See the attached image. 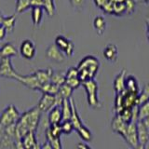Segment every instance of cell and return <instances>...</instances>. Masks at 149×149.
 <instances>
[{
	"mask_svg": "<svg viewBox=\"0 0 149 149\" xmlns=\"http://www.w3.org/2000/svg\"><path fill=\"white\" fill-rule=\"evenodd\" d=\"M41 114L42 112L37 105L21 114L20 118L15 123V137L17 141L15 148H22L21 139L23 135L28 132H36L41 118Z\"/></svg>",
	"mask_w": 149,
	"mask_h": 149,
	"instance_id": "1",
	"label": "cell"
},
{
	"mask_svg": "<svg viewBox=\"0 0 149 149\" xmlns=\"http://www.w3.org/2000/svg\"><path fill=\"white\" fill-rule=\"evenodd\" d=\"M100 68V62L98 58L92 55H88L84 57L78 63V77L83 81L94 79Z\"/></svg>",
	"mask_w": 149,
	"mask_h": 149,
	"instance_id": "2",
	"label": "cell"
},
{
	"mask_svg": "<svg viewBox=\"0 0 149 149\" xmlns=\"http://www.w3.org/2000/svg\"><path fill=\"white\" fill-rule=\"evenodd\" d=\"M81 85L84 87L87 92L88 104L91 108L97 109L101 107V102L99 100V86L94 79L81 82Z\"/></svg>",
	"mask_w": 149,
	"mask_h": 149,
	"instance_id": "3",
	"label": "cell"
},
{
	"mask_svg": "<svg viewBox=\"0 0 149 149\" xmlns=\"http://www.w3.org/2000/svg\"><path fill=\"white\" fill-rule=\"evenodd\" d=\"M20 116L21 113L16 106H14L13 104L8 105L0 115V130L14 125L17 122L18 118H20Z\"/></svg>",
	"mask_w": 149,
	"mask_h": 149,
	"instance_id": "4",
	"label": "cell"
},
{
	"mask_svg": "<svg viewBox=\"0 0 149 149\" xmlns=\"http://www.w3.org/2000/svg\"><path fill=\"white\" fill-rule=\"evenodd\" d=\"M138 149H146L149 143V118L136 121Z\"/></svg>",
	"mask_w": 149,
	"mask_h": 149,
	"instance_id": "5",
	"label": "cell"
},
{
	"mask_svg": "<svg viewBox=\"0 0 149 149\" xmlns=\"http://www.w3.org/2000/svg\"><path fill=\"white\" fill-rule=\"evenodd\" d=\"M46 141H48L51 147L54 149H62L63 146L61 143V136H62V130H61L60 124H49L46 129Z\"/></svg>",
	"mask_w": 149,
	"mask_h": 149,
	"instance_id": "6",
	"label": "cell"
},
{
	"mask_svg": "<svg viewBox=\"0 0 149 149\" xmlns=\"http://www.w3.org/2000/svg\"><path fill=\"white\" fill-rule=\"evenodd\" d=\"M19 76L20 74H18L12 66L11 58L1 57L0 59V77L18 80Z\"/></svg>",
	"mask_w": 149,
	"mask_h": 149,
	"instance_id": "7",
	"label": "cell"
},
{
	"mask_svg": "<svg viewBox=\"0 0 149 149\" xmlns=\"http://www.w3.org/2000/svg\"><path fill=\"white\" fill-rule=\"evenodd\" d=\"M54 44L65 55V57H71L74 54V45L73 43V41L66 38L65 36L62 35L57 36L55 38Z\"/></svg>",
	"mask_w": 149,
	"mask_h": 149,
	"instance_id": "8",
	"label": "cell"
},
{
	"mask_svg": "<svg viewBox=\"0 0 149 149\" xmlns=\"http://www.w3.org/2000/svg\"><path fill=\"white\" fill-rule=\"evenodd\" d=\"M123 139L130 147L138 149V137L136 130V121H130L128 123Z\"/></svg>",
	"mask_w": 149,
	"mask_h": 149,
	"instance_id": "9",
	"label": "cell"
},
{
	"mask_svg": "<svg viewBox=\"0 0 149 149\" xmlns=\"http://www.w3.org/2000/svg\"><path fill=\"white\" fill-rule=\"evenodd\" d=\"M55 105H60L58 104L56 94L53 95L49 94V93H43L41 99L39 100L38 104H37L41 112H49Z\"/></svg>",
	"mask_w": 149,
	"mask_h": 149,
	"instance_id": "10",
	"label": "cell"
},
{
	"mask_svg": "<svg viewBox=\"0 0 149 149\" xmlns=\"http://www.w3.org/2000/svg\"><path fill=\"white\" fill-rule=\"evenodd\" d=\"M36 48L35 43L30 39L23 40L20 46V54L26 60H32L36 56Z\"/></svg>",
	"mask_w": 149,
	"mask_h": 149,
	"instance_id": "11",
	"label": "cell"
},
{
	"mask_svg": "<svg viewBox=\"0 0 149 149\" xmlns=\"http://www.w3.org/2000/svg\"><path fill=\"white\" fill-rule=\"evenodd\" d=\"M17 81L21 82L22 85H24L25 87H27L28 88H30L32 91H39L40 86H41V84L37 80V78L35 76L34 73L31 74H26V76L20 74Z\"/></svg>",
	"mask_w": 149,
	"mask_h": 149,
	"instance_id": "12",
	"label": "cell"
},
{
	"mask_svg": "<svg viewBox=\"0 0 149 149\" xmlns=\"http://www.w3.org/2000/svg\"><path fill=\"white\" fill-rule=\"evenodd\" d=\"M47 58L54 63H63L65 60V55L61 51L55 44L49 45L46 51Z\"/></svg>",
	"mask_w": 149,
	"mask_h": 149,
	"instance_id": "13",
	"label": "cell"
},
{
	"mask_svg": "<svg viewBox=\"0 0 149 149\" xmlns=\"http://www.w3.org/2000/svg\"><path fill=\"white\" fill-rule=\"evenodd\" d=\"M36 132H28L26 134L23 135L22 138L21 139L22 148H40V146H38V143H37Z\"/></svg>",
	"mask_w": 149,
	"mask_h": 149,
	"instance_id": "14",
	"label": "cell"
},
{
	"mask_svg": "<svg viewBox=\"0 0 149 149\" xmlns=\"http://www.w3.org/2000/svg\"><path fill=\"white\" fill-rule=\"evenodd\" d=\"M127 126H128V122L124 121L119 116V115H118V114L114 116V118H113V120H112V122H111L112 130H113L116 133L119 134L122 138L125 135L126 130H127Z\"/></svg>",
	"mask_w": 149,
	"mask_h": 149,
	"instance_id": "15",
	"label": "cell"
},
{
	"mask_svg": "<svg viewBox=\"0 0 149 149\" xmlns=\"http://www.w3.org/2000/svg\"><path fill=\"white\" fill-rule=\"evenodd\" d=\"M102 55L110 63H115L118 60V47L115 44H107L105 46V48L102 50Z\"/></svg>",
	"mask_w": 149,
	"mask_h": 149,
	"instance_id": "16",
	"label": "cell"
},
{
	"mask_svg": "<svg viewBox=\"0 0 149 149\" xmlns=\"http://www.w3.org/2000/svg\"><path fill=\"white\" fill-rule=\"evenodd\" d=\"M70 102H71V116H70L69 119L71 120V122L74 126V130H77L80 127V126L83 125V122H82L81 118L79 116L76 104H74V102L72 99V97L70 98Z\"/></svg>",
	"mask_w": 149,
	"mask_h": 149,
	"instance_id": "17",
	"label": "cell"
},
{
	"mask_svg": "<svg viewBox=\"0 0 149 149\" xmlns=\"http://www.w3.org/2000/svg\"><path fill=\"white\" fill-rule=\"evenodd\" d=\"M127 76L126 70H121V72L118 74L114 80V90L116 93H121L125 91V77Z\"/></svg>",
	"mask_w": 149,
	"mask_h": 149,
	"instance_id": "18",
	"label": "cell"
},
{
	"mask_svg": "<svg viewBox=\"0 0 149 149\" xmlns=\"http://www.w3.org/2000/svg\"><path fill=\"white\" fill-rule=\"evenodd\" d=\"M61 121H62L61 106L55 105L49 111V124H60Z\"/></svg>",
	"mask_w": 149,
	"mask_h": 149,
	"instance_id": "19",
	"label": "cell"
},
{
	"mask_svg": "<svg viewBox=\"0 0 149 149\" xmlns=\"http://www.w3.org/2000/svg\"><path fill=\"white\" fill-rule=\"evenodd\" d=\"M52 73H53V71L50 68H47V69L36 70L34 74H35V76L36 77L37 80H38L39 83L42 85V84L50 81L51 74H52Z\"/></svg>",
	"mask_w": 149,
	"mask_h": 149,
	"instance_id": "20",
	"label": "cell"
},
{
	"mask_svg": "<svg viewBox=\"0 0 149 149\" xmlns=\"http://www.w3.org/2000/svg\"><path fill=\"white\" fill-rule=\"evenodd\" d=\"M43 12H44V8L42 7L35 6L31 8L32 21H33V24L35 26L40 25L42 19H43Z\"/></svg>",
	"mask_w": 149,
	"mask_h": 149,
	"instance_id": "21",
	"label": "cell"
},
{
	"mask_svg": "<svg viewBox=\"0 0 149 149\" xmlns=\"http://www.w3.org/2000/svg\"><path fill=\"white\" fill-rule=\"evenodd\" d=\"M17 54L18 51L11 43H6L0 48V56L1 57L12 58L14 56H17Z\"/></svg>",
	"mask_w": 149,
	"mask_h": 149,
	"instance_id": "22",
	"label": "cell"
},
{
	"mask_svg": "<svg viewBox=\"0 0 149 149\" xmlns=\"http://www.w3.org/2000/svg\"><path fill=\"white\" fill-rule=\"evenodd\" d=\"M125 90L138 93L139 92V84L137 79L133 76H126L125 77Z\"/></svg>",
	"mask_w": 149,
	"mask_h": 149,
	"instance_id": "23",
	"label": "cell"
},
{
	"mask_svg": "<svg viewBox=\"0 0 149 149\" xmlns=\"http://www.w3.org/2000/svg\"><path fill=\"white\" fill-rule=\"evenodd\" d=\"M61 111H62V120L69 119L71 116V102H70V98H63L62 102H61Z\"/></svg>",
	"mask_w": 149,
	"mask_h": 149,
	"instance_id": "24",
	"label": "cell"
},
{
	"mask_svg": "<svg viewBox=\"0 0 149 149\" xmlns=\"http://www.w3.org/2000/svg\"><path fill=\"white\" fill-rule=\"evenodd\" d=\"M93 27L96 30L97 34L99 36H102L105 31L106 28V22L104 18L102 16H96L93 20Z\"/></svg>",
	"mask_w": 149,
	"mask_h": 149,
	"instance_id": "25",
	"label": "cell"
},
{
	"mask_svg": "<svg viewBox=\"0 0 149 149\" xmlns=\"http://www.w3.org/2000/svg\"><path fill=\"white\" fill-rule=\"evenodd\" d=\"M58 91H59V86L55 85L51 81L42 84L39 88V91H41L42 93H49V94H53V95L57 94Z\"/></svg>",
	"mask_w": 149,
	"mask_h": 149,
	"instance_id": "26",
	"label": "cell"
},
{
	"mask_svg": "<svg viewBox=\"0 0 149 149\" xmlns=\"http://www.w3.org/2000/svg\"><path fill=\"white\" fill-rule=\"evenodd\" d=\"M15 23H16V17L10 15V16H6V17L4 16L1 24L5 27V29L7 30V33H12L14 28H15Z\"/></svg>",
	"mask_w": 149,
	"mask_h": 149,
	"instance_id": "27",
	"label": "cell"
},
{
	"mask_svg": "<svg viewBox=\"0 0 149 149\" xmlns=\"http://www.w3.org/2000/svg\"><path fill=\"white\" fill-rule=\"evenodd\" d=\"M76 130L78 134V136L80 137L84 142L88 143L92 140V132L84 124L80 126L78 129H77Z\"/></svg>",
	"mask_w": 149,
	"mask_h": 149,
	"instance_id": "28",
	"label": "cell"
},
{
	"mask_svg": "<svg viewBox=\"0 0 149 149\" xmlns=\"http://www.w3.org/2000/svg\"><path fill=\"white\" fill-rule=\"evenodd\" d=\"M148 100H149V87L146 84L142 90V92H140V93L138 92L137 99H136V104L141 105V104H144V102H148Z\"/></svg>",
	"mask_w": 149,
	"mask_h": 149,
	"instance_id": "29",
	"label": "cell"
},
{
	"mask_svg": "<svg viewBox=\"0 0 149 149\" xmlns=\"http://www.w3.org/2000/svg\"><path fill=\"white\" fill-rule=\"evenodd\" d=\"M149 118V102L138 105V120Z\"/></svg>",
	"mask_w": 149,
	"mask_h": 149,
	"instance_id": "30",
	"label": "cell"
},
{
	"mask_svg": "<svg viewBox=\"0 0 149 149\" xmlns=\"http://www.w3.org/2000/svg\"><path fill=\"white\" fill-rule=\"evenodd\" d=\"M73 91L74 90L73 88L68 86L66 83H63V85H61L59 87V91H58V94L63 98H67V99H69V98L72 97V94H73Z\"/></svg>",
	"mask_w": 149,
	"mask_h": 149,
	"instance_id": "31",
	"label": "cell"
},
{
	"mask_svg": "<svg viewBox=\"0 0 149 149\" xmlns=\"http://www.w3.org/2000/svg\"><path fill=\"white\" fill-rule=\"evenodd\" d=\"M60 127H61V130H62V133L65 135H70L74 130V126L70 119L62 120L60 123Z\"/></svg>",
	"mask_w": 149,
	"mask_h": 149,
	"instance_id": "32",
	"label": "cell"
},
{
	"mask_svg": "<svg viewBox=\"0 0 149 149\" xmlns=\"http://www.w3.org/2000/svg\"><path fill=\"white\" fill-rule=\"evenodd\" d=\"M31 0H16V11L22 13L31 8Z\"/></svg>",
	"mask_w": 149,
	"mask_h": 149,
	"instance_id": "33",
	"label": "cell"
},
{
	"mask_svg": "<svg viewBox=\"0 0 149 149\" xmlns=\"http://www.w3.org/2000/svg\"><path fill=\"white\" fill-rule=\"evenodd\" d=\"M43 8L49 17H52L56 10L54 0H43Z\"/></svg>",
	"mask_w": 149,
	"mask_h": 149,
	"instance_id": "34",
	"label": "cell"
},
{
	"mask_svg": "<svg viewBox=\"0 0 149 149\" xmlns=\"http://www.w3.org/2000/svg\"><path fill=\"white\" fill-rule=\"evenodd\" d=\"M113 2V1H112ZM125 2L124 3H116L113 2V15L116 16H123L125 15Z\"/></svg>",
	"mask_w": 149,
	"mask_h": 149,
	"instance_id": "35",
	"label": "cell"
},
{
	"mask_svg": "<svg viewBox=\"0 0 149 149\" xmlns=\"http://www.w3.org/2000/svg\"><path fill=\"white\" fill-rule=\"evenodd\" d=\"M50 81L54 83L55 85L57 86H61L65 82V76L62 73H55L53 72L52 74H51V78H50Z\"/></svg>",
	"mask_w": 149,
	"mask_h": 149,
	"instance_id": "36",
	"label": "cell"
},
{
	"mask_svg": "<svg viewBox=\"0 0 149 149\" xmlns=\"http://www.w3.org/2000/svg\"><path fill=\"white\" fill-rule=\"evenodd\" d=\"M68 86L71 87L73 90H77V88L80 87L81 85V80L79 79L78 77H65V82Z\"/></svg>",
	"mask_w": 149,
	"mask_h": 149,
	"instance_id": "37",
	"label": "cell"
},
{
	"mask_svg": "<svg viewBox=\"0 0 149 149\" xmlns=\"http://www.w3.org/2000/svg\"><path fill=\"white\" fill-rule=\"evenodd\" d=\"M125 9H126L125 14H128V15L132 14L135 10V1L134 0H126Z\"/></svg>",
	"mask_w": 149,
	"mask_h": 149,
	"instance_id": "38",
	"label": "cell"
},
{
	"mask_svg": "<svg viewBox=\"0 0 149 149\" xmlns=\"http://www.w3.org/2000/svg\"><path fill=\"white\" fill-rule=\"evenodd\" d=\"M69 1H70V4H71V6L74 8H77V9L82 8L86 4V0H69Z\"/></svg>",
	"mask_w": 149,
	"mask_h": 149,
	"instance_id": "39",
	"label": "cell"
},
{
	"mask_svg": "<svg viewBox=\"0 0 149 149\" xmlns=\"http://www.w3.org/2000/svg\"><path fill=\"white\" fill-rule=\"evenodd\" d=\"M65 77H78V69L77 67H74L71 66L68 70L67 72L65 73Z\"/></svg>",
	"mask_w": 149,
	"mask_h": 149,
	"instance_id": "40",
	"label": "cell"
},
{
	"mask_svg": "<svg viewBox=\"0 0 149 149\" xmlns=\"http://www.w3.org/2000/svg\"><path fill=\"white\" fill-rule=\"evenodd\" d=\"M7 34L8 33H7V30L5 29V27L2 24H0V41H3L5 39Z\"/></svg>",
	"mask_w": 149,
	"mask_h": 149,
	"instance_id": "41",
	"label": "cell"
},
{
	"mask_svg": "<svg viewBox=\"0 0 149 149\" xmlns=\"http://www.w3.org/2000/svg\"><path fill=\"white\" fill-rule=\"evenodd\" d=\"M107 1H108V0H93V2H94L95 6H96L97 8H101V9H102V7L104 6L105 3H106Z\"/></svg>",
	"mask_w": 149,
	"mask_h": 149,
	"instance_id": "42",
	"label": "cell"
},
{
	"mask_svg": "<svg viewBox=\"0 0 149 149\" xmlns=\"http://www.w3.org/2000/svg\"><path fill=\"white\" fill-rule=\"evenodd\" d=\"M77 147V148H82V149H88V148L91 149V146L87 142H80V143H78Z\"/></svg>",
	"mask_w": 149,
	"mask_h": 149,
	"instance_id": "43",
	"label": "cell"
},
{
	"mask_svg": "<svg viewBox=\"0 0 149 149\" xmlns=\"http://www.w3.org/2000/svg\"><path fill=\"white\" fill-rule=\"evenodd\" d=\"M40 148L41 149H52V147H51V146H50L48 141H46L45 143H42L40 146Z\"/></svg>",
	"mask_w": 149,
	"mask_h": 149,
	"instance_id": "44",
	"label": "cell"
},
{
	"mask_svg": "<svg viewBox=\"0 0 149 149\" xmlns=\"http://www.w3.org/2000/svg\"><path fill=\"white\" fill-rule=\"evenodd\" d=\"M3 15H2V13L0 12V24H1V22H2V20H3Z\"/></svg>",
	"mask_w": 149,
	"mask_h": 149,
	"instance_id": "45",
	"label": "cell"
},
{
	"mask_svg": "<svg viewBox=\"0 0 149 149\" xmlns=\"http://www.w3.org/2000/svg\"><path fill=\"white\" fill-rule=\"evenodd\" d=\"M143 1L146 2V3H148V0H143Z\"/></svg>",
	"mask_w": 149,
	"mask_h": 149,
	"instance_id": "46",
	"label": "cell"
}]
</instances>
